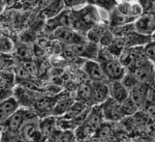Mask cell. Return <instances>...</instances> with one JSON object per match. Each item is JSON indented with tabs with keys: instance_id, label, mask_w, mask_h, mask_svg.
I'll list each match as a JSON object with an SVG mask.
<instances>
[{
	"instance_id": "6da1fadb",
	"label": "cell",
	"mask_w": 155,
	"mask_h": 142,
	"mask_svg": "<svg viewBox=\"0 0 155 142\" xmlns=\"http://www.w3.org/2000/svg\"><path fill=\"white\" fill-rule=\"evenodd\" d=\"M71 10V28L80 33L86 34L94 24L101 21L99 13L93 5H84L81 8Z\"/></svg>"
},
{
	"instance_id": "7a4b0ae2",
	"label": "cell",
	"mask_w": 155,
	"mask_h": 142,
	"mask_svg": "<svg viewBox=\"0 0 155 142\" xmlns=\"http://www.w3.org/2000/svg\"><path fill=\"white\" fill-rule=\"evenodd\" d=\"M102 69L109 81L121 80L126 73V67L121 63L117 57H108L99 59Z\"/></svg>"
},
{
	"instance_id": "3957f363",
	"label": "cell",
	"mask_w": 155,
	"mask_h": 142,
	"mask_svg": "<svg viewBox=\"0 0 155 142\" xmlns=\"http://www.w3.org/2000/svg\"><path fill=\"white\" fill-rule=\"evenodd\" d=\"M36 117V115L32 113L25 108H19L18 111L8 118L5 122L1 123L2 130L6 131H11V133L19 134V130L25 122L31 118Z\"/></svg>"
},
{
	"instance_id": "277c9868",
	"label": "cell",
	"mask_w": 155,
	"mask_h": 142,
	"mask_svg": "<svg viewBox=\"0 0 155 142\" xmlns=\"http://www.w3.org/2000/svg\"><path fill=\"white\" fill-rule=\"evenodd\" d=\"M52 33H53V37L57 41L69 46L77 45V44H80L85 41L81 35L80 32H78L77 30L71 27H66V26L58 27Z\"/></svg>"
},
{
	"instance_id": "5b68a950",
	"label": "cell",
	"mask_w": 155,
	"mask_h": 142,
	"mask_svg": "<svg viewBox=\"0 0 155 142\" xmlns=\"http://www.w3.org/2000/svg\"><path fill=\"white\" fill-rule=\"evenodd\" d=\"M19 134L23 140L26 141H38L44 138L40 130V121L37 117L27 120L19 130Z\"/></svg>"
},
{
	"instance_id": "8992f818",
	"label": "cell",
	"mask_w": 155,
	"mask_h": 142,
	"mask_svg": "<svg viewBox=\"0 0 155 142\" xmlns=\"http://www.w3.org/2000/svg\"><path fill=\"white\" fill-rule=\"evenodd\" d=\"M70 47L78 56L85 58L86 60H97L100 51L98 44L92 43L89 41L87 43L84 41L82 43L77 44V45L70 46Z\"/></svg>"
},
{
	"instance_id": "52a82bcc",
	"label": "cell",
	"mask_w": 155,
	"mask_h": 142,
	"mask_svg": "<svg viewBox=\"0 0 155 142\" xmlns=\"http://www.w3.org/2000/svg\"><path fill=\"white\" fill-rule=\"evenodd\" d=\"M135 30L143 35L151 36L155 33V13H143L134 21Z\"/></svg>"
},
{
	"instance_id": "ba28073f",
	"label": "cell",
	"mask_w": 155,
	"mask_h": 142,
	"mask_svg": "<svg viewBox=\"0 0 155 142\" xmlns=\"http://www.w3.org/2000/svg\"><path fill=\"white\" fill-rule=\"evenodd\" d=\"M130 71L136 76L140 83H144V84H147L149 86L155 83V71L150 60Z\"/></svg>"
},
{
	"instance_id": "9c48e42d",
	"label": "cell",
	"mask_w": 155,
	"mask_h": 142,
	"mask_svg": "<svg viewBox=\"0 0 155 142\" xmlns=\"http://www.w3.org/2000/svg\"><path fill=\"white\" fill-rule=\"evenodd\" d=\"M101 105L105 121L115 122L123 117L120 110V104L114 100L113 98L109 97L104 102H102Z\"/></svg>"
},
{
	"instance_id": "30bf717a",
	"label": "cell",
	"mask_w": 155,
	"mask_h": 142,
	"mask_svg": "<svg viewBox=\"0 0 155 142\" xmlns=\"http://www.w3.org/2000/svg\"><path fill=\"white\" fill-rule=\"evenodd\" d=\"M84 70L92 81H109L98 60H86L84 64Z\"/></svg>"
},
{
	"instance_id": "8fae6325",
	"label": "cell",
	"mask_w": 155,
	"mask_h": 142,
	"mask_svg": "<svg viewBox=\"0 0 155 142\" xmlns=\"http://www.w3.org/2000/svg\"><path fill=\"white\" fill-rule=\"evenodd\" d=\"M16 81V73L14 70L4 69L1 71V100L12 97L13 87Z\"/></svg>"
},
{
	"instance_id": "7c38bea8",
	"label": "cell",
	"mask_w": 155,
	"mask_h": 142,
	"mask_svg": "<svg viewBox=\"0 0 155 142\" xmlns=\"http://www.w3.org/2000/svg\"><path fill=\"white\" fill-rule=\"evenodd\" d=\"M149 85L144 83H139L137 86L130 90V97L135 101L140 109H143L147 105V97L149 91Z\"/></svg>"
},
{
	"instance_id": "4fadbf2b",
	"label": "cell",
	"mask_w": 155,
	"mask_h": 142,
	"mask_svg": "<svg viewBox=\"0 0 155 142\" xmlns=\"http://www.w3.org/2000/svg\"><path fill=\"white\" fill-rule=\"evenodd\" d=\"M92 101L95 105L104 102L110 97V86L107 82L92 81Z\"/></svg>"
},
{
	"instance_id": "5bb4252c",
	"label": "cell",
	"mask_w": 155,
	"mask_h": 142,
	"mask_svg": "<svg viewBox=\"0 0 155 142\" xmlns=\"http://www.w3.org/2000/svg\"><path fill=\"white\" fill-rule=\"evenodd\" d=\"M18 109L19 102L16 98L9 97L7 99L1 100V105H0V121L1 123L10 118Z\"/></svg>"
},
{
	"instance_id": "9a60e30c",
	"label": "cell",
	"mask_w": 155,
	"mask_h": 142,
	"mask_svg": "<svg viewBox=\"0 0 155 142\" xmlns=\"http://www.w3.org/2000/svg\"><path fill=\"white\" fill-rule=\"evenodd\" d=\"M110 97L113 98L117 102L121 104L130 96V91L121 80L110 81Z\"/></svg>"
},
{
	"instance_id": "2e32d148",
	"label": "cell",
	"mask_w": 155,
	"mask_h": 142,
	"mask_svg": "<svg viewBox=\"0 0 155 142\" xmlns=\"http://www.w3.org/2000/svg\"><path fill=\"white\" fill-rule=\"evenodd\" d=\"M57 119L55 115H50L40 121V130L43 137L51 138L57 128Z\"/></svg>"
},
{
	"instance_id": "e0dca14e",
	"label": "cell",
	"mask_w": 155,
	"mask_h": 142,
	"mask_svg": "<svg viewBox=\"0 0 155 142\" xmlns=\"http://www.w3.org/2000/svg\"><path fill=\"white\" fill-rule=\"evenodd\" d=\"M65 4L63 0H52V1L41 10V15L46 19H51L58 16L62 11H64Z\"/></svg>"
},
{
	"instance_id": "ac0fdd59",
	"label": "cell",
	"mask_w": 155,
	"mask_h": 142,
	"mask_svg": "<svg viewBox=\"0 0 155 142\" xmlns=\"http://www.w3.org/2000/svg\"><path fill=\"white\" fill-rule=\"evenodd\" d=\"M135 21H136V18L132 17H128V16H126V15L120 13L116 8L110 11V15H109L110 26L126 25V24L133 23Z\"/></svg>"
},
{
	"instance_id": "d6986e66",
	"label": "cell",
	"mask_w": 155,
	"mask_h": 142,
	"mask_svg": "<svg viewBox=\"0 0 155 142\" xmlns=\"http://www.w3.org/2000/svg\"><path fill=\"white\" fill-rule=\"evenodd\" d=\"M109 27H107L105 23H102L101 21L94 24V25L92 26L85 34L87 41L95 43V44H99L102 36H103V34L105 33V31Z\"/></svg>"
},
{
	"instance_id": "ffe728a7",
	"label": "cell",
	"mask_w": 155,
	"mask_h": 142,
	"mask_svg": "<svg viewBox=\"0 0 155 142\" xmlns=\"http://www.w3.org/2000/svg\"><path fill=\"white\" fill-rule=\"evenodd\" d=\"M76 101L73 99V98H69V97L58 99L54 107H53V110L51 112V114L55 115V116L64 115L66 112L69 110V108Z\"/></svg>"
},
{
	"instance_id": "44dd1931",
	"label": "cell",
	"mask_w": 155,
	"mask_h": 142,
	"mask_svg": "<svg viewBox=\"0 0 155 142\" xmlns=\"http://www.w3.org/2000/svg\"><path fill=\"white\" fill-rule=\"evenodd\" d=\"M57 100L58 99L53 100V98H48V97L40 98V99H37L34 106L40 112H51V111L52 112L53 107H54Z\"/></svg>"
},
{
	"instance_id": "7402d4cb",
	"label": "cell",
	"mask_w": 155,
	"mask_h": 142,
	"mask_svg": "<svg viewBox=\"0 0 155 142\" xmlns=\"http://www.w3.org/2000/svg\"><path fill=\"white\" fill-rule=\"evenodd\" d=\"M87 107H89L87 105L86 102H82V101H79V102H75L74 104L72 105V106L69 108L66 113L63 115L64 118L67 119H75L79 116L81 113H82Z\"/></svg>"
},
{
	"instance_id": "603a6c76",
	"label": "cell",
	"mask_w": 155,
	"mask_h": 142,
	"mask_svg": "<svg viewBox=\"0 0 155 142\" xmlns=\"http://www.w3.org/2000/svg\"><path fill=\"white\" fill-rule=\"evenodd\" d=\"M139 106L135 102V101L130 96L123 102L120 104V110L123 116H131L137 113L139 110Z\"/></svg>"
},
{
	"instance_id": "cb8c5ba5",
	"label": "cell",
	"mask_w": 155,
	"mask_h": 142,
	"mask_svg": "<svg viewBox=\"0 0 155 142\" xmlns=\"http://www.w3.org/2000/svg\"><path fill=\"white\" fill-rule=\"evenodd\" d=\"M110 133H111V126L110 124H109V121H108V123L103 122V123L99 126V128L96 130V131L93 134V137L99 138V139H105L109 137L110 135Z\"/></svg>"
},
{
	"instance_id": "d4e9b609",
	"label": "cell",
	"mask_w": 155,
	"mask_h": 142,
	"mask_svg": "<svg viewBox=\"0 0 155 142\" xmlns=\"http://www.w3.org/2000/svg\"><path fill=\"white\" fill-rule=\"evenodd\" d=\"M121 81H122L123 84L128 88L129 91L132 89V88H134L135 86H137L140 83V81L138 80V78L136 77V76L131 71L126 72L125 76L122 77Z\"/></svg>"
},
{
	"instance_id": "484cf974",
	"label": "cell",
	"mask_w": 155,
	"mask_h": 142,
	"mask_svg": "<svg viewBox=\"0 0 155 142\" xmlns=\"http://www.w3.org/2000/svg\"><path fill=\"white\" fill-rule=\"evenodd\" d=\"M15 48V45L14 42L12 41V39L8 37L2 35L1 37V53H7V54H10Z\"/></svg>"
},
{
	"instance_id": "4316f807",
	"label": "cell",
	"mask_w": 155,
	"mask_h": 142,
	"mask_svg": "<svg viewBox=\"0 0 155 142\" xmlns=\"http://www.w3.org/2000/svg\"><path fill=\"white\" fill-rule=\"evenodd\" d=\"M78 97L80 101L85 102L86 100L92 99V87L88 85H81L78 91Z\"/></svg>"
},
{
	"instance_id": "83f0119b",
	"label": "cell",
	"mask_w": 155,
	"mask_h": 142,
	"mask_svg": "<svg viewBox=\"0 0 155 142\" xmlns=\"http://www.w3.org/2000/svg\"><path fill=\"white\" fill-rule=\"evenodd\" d=\"M114 38H115V36L113 34V32L110 30V28H108L105 31V33L103 34V36H102L101 40L99 42V45L101 46V47H109L114 41Z\"/></svg>"
},
{
	"instance_id": "f1b7e54d",
	"label": "cell",
	"mask_w": 155,
	"mask_h": 142,
	"mask_svg": "<svg viewBox=\"0 0 155 142\" xmlns=\"http://www.w3.org/2000/svg\"><path fill=\"white\" fill-rule=\"evenodd\" d=\"M115 8L117 9L120 13H122L128 17H132V2L123 0V1H121L120 3H118L117 5H116Z\"/></svg>"
},
{
	"instance_id": "f546056e",
	"label": "cell",
	"mask_w": 155,
	"mask_h": 142,
	"mask_svg": "<svg viewBox=\"0 0 155 142\" xmlns=\"http://www.w3.org/2000/svg\"><path fill=\"white\" fill-rule=\"evenodd\" d=\"M144 52L147 58L155 64V41L152 40L144 46Z\"/></svg>"
},
{
	"instance_id": "4dcf8cb0",
	"label": "cell",
	"mask_w": 155,
	"mask_h": 142,
	"mask_svg": "<svg viewBox=\"0 0 155 142\" xmlns=\"http://www.w3.org/2000/svg\"><path fill=\"white\" fill-rule=\"evenodd\" d=\"M94 3L97 6L107 9L108 11H111V10L114 9L116 7V5H117V2H116L115 0H95Z\"/></svg>"
},
{
	"instance_id": "1f68e13d",
	"label": "cell",
	"mask_w": 155,
	"mask_h": 142,
	"mask_svg": "<svg viewBox=\"0 0 155 142\" xmlns=\"http://www.w3.org/2000/svg\"><path fill=\"white\" fill-rule=\"evenodd\" d=\"M63 1H64L65 7L67 9H73V10L84 7L86 3V0H63Z\"/></svg>"
},
{
	"instance_id": "d6a6232c",
	"label": "cell",
	"mask_w": 155,
	"mask_h": 142,
	"mask_svg": "<svg viewBox=\"0 0 155 142\" xmlns=\"http://www.w3.org/2000/svg\"><path fill=\"white\" fill-rule=\"evenodd\" d=\"M21 66L25 69L30 75H34V73H36L37 69H36V66L34 64L33 62H31L30 60H24L22 63H21Z\"/></svg>"
},
{
	"instance_id": "836d02e7",
	"label": "cell",
	"mask_w": 155,
	"mask_h": 142,
	"mask_svg": "<svg viewBox=\"0 0 155 142\" xmlns=\"http://www.w3.org/2000/svg\"><path fill=\"white\" fill-rule=\"evenodd\" d=\"M145 114L155 119V104H147L144 107Z\"/></svg>"
},
{
	"instance_id": "e575fe53",
	"label": "cell",
	"mask_w": 155,
	"mask_h": 142,
	"mask_svg": "<svg viewBox=\"0 0 155 142\" xmlns=\"http://www.w3.org/2000/svg\"><path fill=\"white\" fill-rule=\"evenodd\" d=\"M147 104H155V83L149 87Z\"/></svg>"
},
{
	"instance_id": "d590c367",
	"label": "cell",
	"mask_w": 155,
	"mask_h": 142,
	"mask_svg": "<svg viewBox=\"0 0 155 142\" xmlns=\"http://www.w3.org/2000/svg\"><path fill=\"white\" fill-rule=\"evenodd\" d=\"M150 129H151V131H155V119H154V121L151 123V125H150Z\"/></svg>"
},
{
	"instance_id": "8d00e7d4",
	"label": "cell",
	"mask_w": 155,
	"mask_h": 142,
	"mask_svg": "<svg viewBox=\"0 0 155 142\" xmlns=\"http://www.w3.org/2000/svg\"><path fill=\"white\" fill-rule=\"evenodd\" d=\"M152 40H154V41H155V33L152 35Z\"/></svg>"
}]
</instances>
